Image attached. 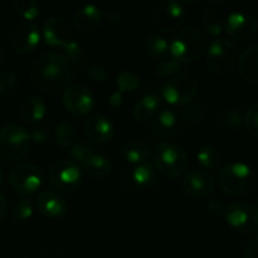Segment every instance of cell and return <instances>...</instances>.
Returning <instances> with one entry per match:
<instances>
[{"instance_id":"cell-1","label":"cell","mask_w":258,"mask_h":258,"mask_svg":"<svg viewBox=\"0 0 258 258\" xmlns=\"http://www.w3.org/2000/svg\"><path fill=\"white\" fill-rule=\"evenodd\" d=\"M30 77L35 87L40 91L57 93L70 82L71 63L59 53L48 52L33 63Z\"/></svg>"},{"instance_id":"cell-2","label":"cell","mask_w":258,"mask_h":258,"mask_svg":"<svg viewBox=\"0 0 258 258\" xmlns=\"http://www.w3.org/2000/svg\"><path fill=\"white\" fill-rule=\"evenodd\" d=\"M207 35L198 27H185L169 42L171 58L179 63H193L207 50Z\"/></svg>"},{"instance_id":"cell-3","label":"cell","mask_w":258,"mask_h":258,"mask_svg":"<svg viewBox=\"0 0 258 258\" xmlns=\"http://www.w3.org/2000/svg\"><path fill=\"white\" fill-rule=\"evenodd\" d=\"M218 183L222 190L232 197L248 196L256 186V176L247 164L234 161L227 164L218 174Z\"/></svg>"},{"instance_id":"cell-4","label":"cell","mask_w":258,"mask_h":258,"mask_svg":"<svg viewBox=\"0 0 258 258\" xmlns=\"http://www.w3.org/2000/svg\"><path fill=\"white\" fill-rule=\"evenodd\" d=\"M154 163L159 173L170 179H178L185 174L189 165L188 153L175 143H163L154 153Z\"/></svg>"},{"instance_id":"cell-5","label":"cell","mask_w":258,"mask_h":258,"mask_svg":"<svg viewBox=\"0 0 258 258\" xmlns=\"http://www.w3.org/2000/svg\"><path fill=\"white\" fill-rule=\"evenodd\" d=\"M30 134L20 125H8L0 130V159L8 163L19 161L28 154Z\"/></svg>"},{"instance_id":"cell-6","label":"cell","mask_w":258,"mask_h":258,"mask_svg":"<svg viewBox=\"0 0 258 258\" xmlns=\"http://www.w3.org/2000/svg\"><path fill=\"white\" fill-rule=\"evenodd\" d=\"M237 58H238L237 47L234 43L224 38L212 40L207 48V67L214 75H229L238 60Z\"/></svg>"},{"instance_id":"cell-7","label":"cell","mask_w":258,"mask_h":258,"mask_svg":"<svg viewBox=\"0 0 258 258\" xmlns=\"http://www.w3.org/2000/svg\"><path fill=\"white\" fill-rule=\"evenodd\" d=\"M198 91V81L194 76L179 72L166 81L160 88L161 96L173 106H185L191 102Z\"/></svg>"},{"instance_id":"cell-8","label":"cell","mask_w":258,"mask_h":258,"mask_svg":"<svg viewBox=\"0 0 258 258\" xmlns=\"http://www.w3.org/2000/svg\"><path fill=\"white\" fill-rule=\"evenodd\" d=\"M82 179V171L78 164L71 160L58 161L50 168L48 174L49 185L57 194L72 193L78 188Z\"/></svg>"},{"instance_id":"cell-9","label":"cell","mask_w":258,"mask_h":258,"mask_svg":"<svg viewBox=\"0 0 258 258\" xmlns=\"http://www.w3.org/2000/svg\"><path fill=\"white\" fill-rule=\"evenodd\" d=\"M42 173L30 163H17L9 170L10 185L20 196H33L42 185Z\"/></svg>"},{"instance_id":"cell-10","label":"cell","mask_w":258,"mask_h":258,"mask_svg":"<svg viewBox=\"0 0 258 258\" xmlns=\"http://www.w3.org/2000/svg\"><path fill=\"white\" fill-rule=\"evenodd\" d=\"M227 222L236 231L247 234L258 233V208L246 202H234L226 208Z\"/></svg>"},{"instance_id":"cell-11","label":"cell","mask_w":258,"mask_h":258,"mask_svg":"<svg viewBox=\"0 0 258 258\" xmlns=\"http://www.w3.org/2000/svg\"><path fill=\"white\" fill-rule=\"evenodd\" d=\"M185 8L174 0H163L155 7L153 14L154 24L160 32L171 33L178 30L185 20Z\"/></svg>"},{"instance_id":"cell-12","label":"cell","mask_w":258,"mask_h":258,"mask_svg":"<svg viewBox=\"0 0 258 258\" xmlns=\"http://www.w3.org/2000/svg\"><path fill=\"white\" fill-rule=\"evenodd\" d=\"M62 100L66 110L77 117L87 115L95 103L91 91L82 85L68 86L63 92Z\"/></svg>"},{"instance_id":"cell-13","label":"cell","mask_w":258,"mask_h":258,"mask_svg":"<svg viewBox=\"0 0 258 258\" xmlns=\"http://www.w3.org/2000/svg\"><path fill=\"white\" fill-rule=\"evenodd\" d=\"M40 42V32L38 24L33 22H23L13 29L10 34V47L19 54L32 53Z\"/></svg>"},{"instance_id":"cell-14","label":"cell","mask_w":258,"mask_h":258,"mask_svg":"<svg viewBox=\"0 0 258 258\" xmlns=\"http://www.w3.org/2000/svg\"><path fill=\"white\" fill-rule=\"evenodd\" d=\"M224 29L231 38L244 42L257 34L258 20L248 13L234 12L224 20Z\"/></svg>"},{"instance_id":"cell-15","label":"cell","mask_w":258,"mask_h":258,"mask_svg":"<svg viewBox=\"0 0 258 258\" xmlns=\"http://www.w3.org/2000/svg\"><path fill=\"white\" fill-rule=\"evenodd\" d=\"M214 184L216 181L213 175L204 170L190 171L186 174L183 181L184 190L194 198H204L209 196L213 191Z\"/></svg>"},{"instance_id":"cell-16","label":"cell","mask_w":258,"mask_h":258,"mask_svg":"<svg viewBox=\"0 0 258 258\" xmlns=\"http://www.w3.org/2000/svg\"><path fill=\"white\" fill-rule=\"evenodd\" d=\"M43 35L47 44L50 47H63L64 48L72 39V34L68 24L62 18L53 17L49 18L44 23Z\"/></svg>"},{"instance_id":"cell-17","label":"cell","mask_w":258,"mask_h":258,"mask_svg":"<svg viewBox=\"0 0 258 258\" xmlns=\"http://www.w3.org/2000/svg\"><path fill=\"white\" fill-rule=\"evenodd\" d=\"M37 207L40 214L47 218H60L67 212L66 201L55 191H42L37 198Z\"/></svg>"},{"instance_id":"cell-18","label":"cell","mask_w":258,"mask_h":258,"mask_svg":"<svg viewBox=\"0 0 258 258\" xmlns=\"http://www.w3.org/2000/svg\"><path fill=\"white\" fill-rule=\"evenodd\" d=\"M85 133L96 143H106L113 135V126L107 117L102 115H93L85 123Z\"/></svg>"},{"instance_id":"cell-19","label":"cell","mask_w":258,"mask_h":258,"mask_svg":"<svg viewBox=\"0 0 258 258\" xmlns=\"http://www.w3.org/2000/svg\"><path fill=\"white\" fill-rule=\"evenodd\" d=\"M102 20V12L98 7L93 4H87L76 12L73 22L76 28L82 33L95 32L101 24Z\"/></svg>"},{"instance_id":"cell-20","label":"cell","mask_w":258,"mask_h":258,"mask_svg":"<svg viewBox=\"0 0 258 258\" xmlns=\"http://www.w3.org/2000/svg\"><path fill=\"white\" fill-rule=\"evenodd\" d=\"M237 62L241 77L246 82L258 86V45L247 48Z\"/></svg>"},{"instance_id":"cell-21","label":"cell","mask_w":258,"mask_h":258,"mask_svg":"<svg viewBox=\"0 0 258 258\" xmlns=\"http://www.w3.org/2000/svg\"><path fill=\"white\" fill-rule=\"evenodd\" d=\"M47 113V105L42 97L30 96L25 98L19 107V115L24 122L35 123L42 120Z\"/></svg>"},{"instance_id":"cell-22","label":"cell","mask_w":258,"mask_h":258,"mask_svg":"<svg viewBox=\"0 0 258 258\" xmlns=\"http://www.w3.org/2000/svg\"><path fill=\"white\" fill-rule=\"evenodd\" d=\"M160 107V98L154 93L146 95L134 106L133 116L139 122H145L158 113Z\"/></svg>"},{"instance_id":"cell-23","label":"cell","mask_w":258,"mask_h":258,"mask_svg":"<svg viewBox=\"0 0 258 258\" xmlns=\"http://www.w3.org/2000/svg\"><path fill=\"white\" fill-rule=\"evenodd\" d=\"M179 127V118L174 111L163 110L158 113L154 121V133L160 138H169L174 135Z\"/></svg>"},{"instance_id":"cell-24","label":"cell","mask_w":258,"mask_h":258,"mask_svg":"<svg viewBox=\"0 0 258 258\" xmlns=\"http://www.w3.org/2000/svg\"><path fill=\"white\" fill-rule=\"evenodd\" d=\"M122 156L126 161L134 165L146 163L150 156V149L141 141H130L122 148Z\"/></svg>"},{"instance_id":"cell-25","label":"cell","mask_w":258,"mask_h":258,"mask_svg":"<svg viewBox=\"0 0 258 258\" xmlns=\"http://www.w3.org/2000/svg\"><path fill=\"white\" fill-rule=\"evenodd\" d=\"M83 168L93 178H105L112 170V164L106 156L93 154L83 163Z\"/></svg>"},{"instance_id":"cell-26","label":"cell","mask_w":258,"mask_h":258,"mask_svg":"<svg viewBox=\"0 0 258 258\" xmlns=\"http://www.w3.org/2000/svg\"><path fill=\"white\" fill-rule=\"evenodd\" d=\"M202 23H203L204 30L211 35H219L224 27V20L221 13L217 9H211V8L204 10Z\"/></svg>"},{"instance_id":"cell-27","label":"cell","mask_w":258,"mask_h":258,"mask_svg":"<svg viewBox=\"0 0 258 258\" xmlns=\"http://www.w3.org/2000/svg\"><path fill=\"white\" fill-rule=\"evenodd\" d=\"M156 171L151 164L144 163L140 165H136L134 168L133 173H131V179L134 183L140 188H146V186L151 185L155 180Z\"/></svg>"},{"instance_id":"cell-28","label":"cell","mask_w":258,"mask_h":258,"mask_svg":"<svg viewBox=\"0 0 258 258\" xmlns=\"http://www.w3.org/2000/svg\"><path fill=\"white\" fill-rule=\"evenodd\" d=\"M197 160L203 168L217 169L219 166V163H221V154L213 146L204 145L198 150Z\"/></svg>"},{"instance_id":"cell-29","label":"cell","mask_w":258,"mask_h":258,"mask_svg":"<svg viewBox=\"0 0 258 258\" xmlns=\"http://www.w3.org/2000/svg\"><path fill=\"white\" fill-rule=\"evenodd\" d=\"M144 47H145L146 54L149 57L154 58V59H158V58L164 57L168 53L169 43L168 40L159 37V35H151V37H149L146 39Z\"/></svg>"},{"instance_id":"cell-30","label":"cell","mask_w":258,"mask_h":258,"mask_svg":"<svg viewBox=\"0 0 258 258\" xmlns=\"http://www.w3.org/2000/svg\"><path fill=\"white\" fill-rule=\"evenodd\" d=\"M95 154V149L91 144L85 143V141H80V143H75L70 149H68V156L71 158V161L78 164L85 163L88 158Z\"/></svg>"},{"instance_id":"cell-31","label":"cell","mask_w":258,"mask_h":258,"mask_svg":"<svg viewBox=\"0 0 258 258\" xmlns=\"http://www.w3.org/2000/svg\"><path fill=\"white\" fill-rule=\"evenodd\" d=\"M118 92H134L140 86V77L131 71H122L116 78Z\"/></svg>"},{"instance_id":"cell-32","label":"cell","mask_w":258,"mask_h":258,"mask_svg":"<svg viewBox=\"0 0 258 258\" xmlns=\"http://www.w3.org/2000/svg\"><path fill=\"white\" fill-rule=\"evenodd\" d=\"M15 12L28 20H33L39 14V5L35 0H14L13 2Z\"/></svg>"},{"instance_id":"cell-33","label":"cell","mask_w":258,"mask_h":258,"mask_svg":"<svg viewBox=\"0 0 258 258\" xmlns=\"http://www.w3.org/2000/svg\"><path fill=\"white\" fill-rule=\"evenodd\" d=\"M57 143L63 148L70 149L76 143V130L68 122H60L55 128Z\"/></svg>"},{"instance_id":"cell-34","label":"cell","mask_w":258,"mask_h":258,"mask_svg":"<svg viewBox=\"0 0 258 258\" xmlns=\"http://www.w3.org/2000/svg\"><path fill=\"white\" fill-rule=\"evenodd\" d=\"M183 68V64L175 60L174 58H165L159 60L155 64V75L161 78L169 77V76L178 75L179 71Z\"/></svg>"},{"instance_id":"cell-35","label":"cell","mask_w":258,"mask_h":258,"mask_svg":"<svg viewBox=\"0 0 258 258\" xmlns=\"http://www.w3.org/2000/svg\"><path fill=\"white\" fill-rule=\"evenodd\" d=\"M66 58L68 62L73 63L76 68L81 67L86 59V52L82 48V45L78 44L75 40H71L67 45L64 47Z\"/></svg>"},{"instance_id":"cell-36","label":"cell","mask_w":258,"mask_h":258,"mask_svg":"<svg viewBox=\"0 0 258 258\" xmlns=\"http://www.w3.org/2000/svg\"><path fill=\"white\" fill-rule=\"evenodd\" d=\"M181 118L186 125H198L204 118V110L199 105H191L184 108L181 112Z\"/></svg>"},{"instance_id":"cell-37","label":"cell","mask_w":258,"mask_h":258,"mask_svg":"<svg viewBox=\"0 0 258 258\" xmlns=\"http://www.w3.org/2000/svg\"><path fill=\"white\" fill-rule=\"evenodd\" d=\"M243 123L251 135L258 138V102L249 106L243 117Z\"/></svg>"},{"instance_id":"cell-38","label":"cell","mask_w":258,"mask_h":258,"mask_svg":"<svg viewBox=\"0 0 258 258\" xmlns=\"http://www.w3.org/2000/svg\"><path fill=\"white\" fill-rule=\"evenodd\" d=\"M33 214V206L32 202L29 199H20L15 203L14 209H13V216L18 221H25V219L30 218Z\"/></svg>"},{"instance_id":"cell-39","label":"cell","mask_w":258,"mask_h":258,"mask_svg":"<svg viewBox=\"0 0 258 258\" xmlns=\"http://www.w3.org/2000/svg\"><path fill=\"white\" fill-rule=\"evenodd\" d=\"M18 82L17 75L10 70L0 71V95L12 90Z\"/></svg>"},{"instance_id":"cell-40","label":"cell","mask_w":258,"mask_h":258,"mask_svg":"<svg viewBox=\"0 0 258 258\" xmlns=\"http://www.w3.org/2000/svg\"><path fill=\"white\" fill-rule=\"evenodd\" d=\"M87 76L92 82H103L107 80L108 73L106 68L101 64H92L87 71Z\"/></svg>"},{"instance_id":"cell-41","label":"cell","mask_w":258,"mask_h":258,"mask_svg":"<svg viewBox=\"0 0 258 258\" xmlns=\"http://www.w3.org/2000/svg\"><path fill=\"white\" fill-rule=\"evenodd\" d=\"M30 134V139L32 141L37 144H42L49 138V127L48 126H38V127H34Z\"/></svg>"},{"instance_id":"cell-42","label":"cell","mask_w":258,"mask_h":258,"mask_svg":"<svg viewBox=\"0 0 258 258\" xmlns=\"http://www.w3.org/2000/svg\"><path fill=\"white\" fill-rule=\"evenodd\" d=\"M226 208L227 207L222 203V201H218V199H213L211 203L207 206V209H208V213L211 216H224L226 213Z\"/></svg>"},{"instance_id":"cell-43","label":"cell","mask_w":258,"mask_h":258,"mask_svg":"<svg viewBox=\"0 0 258 258\" xmlns=\"http://www.w3.org/2000/svg\"><path fill=\"white\" fill-rule=\"evenodd\" d=\"M244 257L258 258V233L254 234L247 243L246 249H244Z\"/></svg>"},{"instance_id":"cell-44","label":"cell","mask_w":258,"mask_h":258,"mask_svg":"<svg viewBox=\"0 0 258 258\" xmlns=\"http://www.w3.org/2000/svg\"><path fill=\"white\" fill-rule=\"evenodd\" d=\"M224 123L231 127H237V126H241V123L243 122L241 117V113L237 112V111H232V112H228L224 117Z\"/></svg>"},{"instance_id":"cell-45","label":"cell","mask_w":258,"mask_h":258,"mask_svg":"<svg viewBox=\"0 0 258 258\" xmlns=\"http://www.w3.org/2000/svg\"><path fill=\"white\" fill-rule=\"evenodd\" d=\"M121 18H122V14L115 9L108 10L105 14V19L108 24H117V23L121 22Z\"/></svg>"},{"instance_id":"cell-46","label":"cell","mask_w":258,"mask_h":258,"mask_svg":"<svg viewBox=\"0 0 258 258\" xmlns=\"http://www.w3.org/2000/svg\"><path fill=\"white\" fill-rule=\"evenodd\" d=\"M122 93L118 92V91H116V92L111 93L110 98H108V103H110L112 107H118V106L122 105Z\"/></svg>"},{"instance_id":"cell-47","label":"cell","mask_w":258,"mask_h":258,"mask_svg":"<svg viewBox=\"0 0 258 258\" xmlns=\"http://www.w3.org/2000/svg\"><path fill=\"white\" fill-rule=\"evenodd\" d=\"M5 213H7V202H5L4 197L0 194V222L4 219Z\"/></svg>"},{"instance_id":"cell-48","label":"cell","mask_w":258,"mask_h":258,"mask_svg":"<svg viewBox=\"0 0 258 258\" xmlns=\"http://www.w3.org/2000/svg\"><path fill=\"white\" fill-rule=\"evenodd\" d=\"M4 58H5V49H4V47H3L2 43H0V63L4 60Z\"/></svg>"},{"instance_id":"cell-49","label":"cell","mask_w":258,"mask_h":258,"mask_svg":"<svg viewBox=\"0 0 258 258\" xmlns=\"http://www.w3.org/2000/svg\"><path fill=\"white\" fill-rule=\"evenodd\" d=\"M3 183V171H2V169H0V184Z\"/></svg>"},{"instance_id":"cell-50","label":"cell","mask_w":258,"mask_h":258,"mask_svg":"<svg viewBox=\"0 0 258 258\" xmlns=\"http://www.w3.org/2000/svg\"><path fill=\"white\" fill-rule=\"evenodd\" d=\"M2 19H3V12L2 9H0V23H2Z\"/></svg>"}]
</instances>
